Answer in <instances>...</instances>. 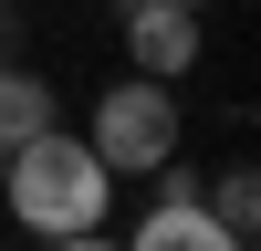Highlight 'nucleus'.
<instances>
[{
    "label": "nucleus",
    "mask_w": 261,
    "mask_h": 251,
    "mask_svg": "<svg viewBox=\"0 0 261 251\" xmlns=\"http://www.w3.org/2000/svg\"><path fill=\"white\" fill-rule=\"evenodd\" d=\"M0 209H11L32 241H73V230H105V220H115V167H105L84 136L42 126V136L0 146Z\"/></svg>",
    "instance_id": "f257e3e1"
},
{
    "label": "nucleus",
    "mask_w": 261,
    "mask_h": 251,
    "mask_svg": "<svg viewBox=\"0 0 261 251\" xmlns=\"http://www.w3.org/2000/svg\"><path fill=\"white\" fill-rule=\"evenodd\" d=\"M178 84H157V73H115L94 94V126H84V146H94L115 178H157V167H178Z\"/></svg>",
    "instance_id": "f03ea898"
},
{
    "label": "nucleus",
    "mask_w": 261,
    "mask_h": 251,
    "mask_svg": "<svg viewBox=\"0 0 261 251\" xmlns=\"http://www.w3.org/2000/svg\"><path fill=\"white\" fill-rule=\"evenodd\" d=\"M157 178H167V167H157ZM115 251H251V241H241V230H230V220H220V209H209L188 178H167L157 199L136 209V230H125Z\"/></svg>",
    "instance_id": "7ed1b4c3"
},
{
    "label": "nucleus",
    "mask_w": 261,
    "mask_h": 251,
    "mask_svg": "<svg viewBox=\"0 0 261 251\" xmlns=\"http://www.w3.org/2000/svg\"><path fill=\"white\" fill-rule=\"evenodd\" d=\"M199 21L209 11H167V0H125V73H199Z\"/></svg>",
    "instance_id": "20e7f679"
},
{
    "label": "nucleus",
    "mask_w": 261,
    "mask_h": 251,
    "mask_svg": "<svg viewBox=\"0 0 261 251\" xmlns=\"http://www.w3.org/2000/svg\"><path fill=\"white\" fill-rule=\"evenodd\" d=\"M63 105H53V84L42 73H21V63H0V146H21V136H42Z\"/></svg>",
    "instance_id": "39448f33"
},
{
    "label": "nucleus",
    "mask_w": 261,
    "mask_h": 251,
    "mask_svg": "<svg viewBox=\"0 0 261 251\" xmlns=\"http://www.w3.org/2000/svg\"><path fill=\"white\" fill-rule=\"evenodd\" d=\"M209 209H220V220H230V230H241V241H251V230H261V178H251V167H241V157H230V167H220V178H209Z\"/></svg>",
    "instance_id": "423d86ee"
},
{
    "label": "nucleus",
    "mask_w": 261,
    "mask_h": 251,
    "mask_svg": "<svg viewBox=\"0 0 261 251\" xmlns=\"http://www.w3.org/2000/svg\"><path fill=\"white\" fill-rule=\"evenodd\" d=\"M32 251H115L105 230H73V241H32Z\"/></svg>",
    "instance_id": "0eeeda50"
},
{
    "label": "nucleus",
    "mask_w": 261,
    "mask_h": 251,
    "mask_svg": "<svg viewBox=\"0 0 261 251\" xmlns=\"http://www.w3.org/2000/svg\"><path fill=\"white\" fill-rule=\"evenodd\" d=\"M167 11H209V0H167Z\"/></svg>",
    "instance_id": "6e6552de"
}]
</instances>
